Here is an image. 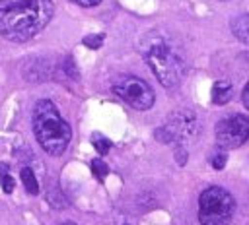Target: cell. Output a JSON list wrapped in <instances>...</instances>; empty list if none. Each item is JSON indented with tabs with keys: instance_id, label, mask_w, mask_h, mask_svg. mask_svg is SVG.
<instances>
[{
	"instance_id": "1",
	"label": "cell",
	"mask_w": 249,
	"mask_h": 225,
	"mask_svg": "<svg viewBox=\"0 0 249 225\" xmlns=\"http://www.w3.org/2000/svg\"><path fill=\"white\" fill-rule=\"evenodd\" d=\"M142 58L163 87L177 85L187 74V56L177 39L165 29H152L140 37Z\"/></svg>"
},
{
	"instance_id": "2",
	"label": "cell",
	"mask_w": 249,
	"mask_h": 225,
	"mask_svg": "<svg viewBox=\"0 0 249 225\" xmlns=\"http://www.w3.org/2000/svg\"><path fill=\"white\" fill-rule=\"evenodd\" d=\"M54 12L53 0H0V35L23 43L47 27Z\"/></svg>"
},
{
	"instance_id": "3",
	"label": "cell",
	"mask_w": 249,
	"mask_h": 225,
	"mask_svg": "<svg viewBox=\"0 0 249 225\" xmlns=\"http://www.w3.org/2000/svg\"><path fill=\"white\" fill-rule=\"evenodd\" d=\"M33 132L39 145L49 155H62L72 138L70 124L49 99H39L33 107Z\"/></svg>"
},
{
	"instance_id": "4",
	"label": "cell",
	"mask_w": 249,
	"mask_h": 225,
	"mask_svg": "<svg viewBox=\"0 0 249 225\" xmlns=\"http://www.w3.org/2000/svg\"><path fill=\"white\" fill-rule=\"evenodd\" d=\"M233 196L220 186H208L198 196V221L200 225H230L233 219Z\"/></svg>"
},
{
	"instance_id": "5",
	"label": "cell",
	"mask_w": 249,
	"mask_h": 225,
	"mask_svg": "<svg viewBox=\"0 0 249 225\" xmlns=\"http://www.w3.org/2000/svg\"><path fill=\"white\" fill-rule=\"evenodd\" d=\"M196 130H198L196 114L193 111H177L169 114L167 122L156 130V138L165 144L175 142L177 147H183L185 144L196 138Z\"/></svg>"
},
{
	"instance_id": "6",
	"label": "cell",
	"mask_w": 249,
	"mask_h": 225,
	"mask_svg": "<svg viewBox=\"0 0 249 225\" xmlns=\"http://www.w3.org/2000/svg\"><path fill=\"white\" fill-rule=\"evenodd\" d=\"M113 91L121 101H124L128 107H132L136 111H148V109H152V105L156 101L154 89L148 85V81H144L142 78H136V76L121 78L119 81H115Z\"/></svg>"
},
{
	"instance_id": "7",
	"label": "cell",
	"mask_w": 249,
	"mask_h": 225,
	"mask_svg": "<svg viewBox=\"0 0 249 225\" xmlns=\"http://www.w3.org/2000/svg\"><path fill=\"white\" fill-rule=\"evenodd\" d=\"M249 140V116L230 114L216 122V142L224 149H235Z\"/></svg>"
},
{
	"instance_id": "8",
	"label": "cell",
	"mask_w": 249,
	"mask_h": 225,
	"mask_svg": "<svg viewBox=\"0 0 249 225\" xmlns=\"http://www.w3.org/2000/svg\"><path fill=\"white\" fill-rule=\"evenodd\" d=\"M231 83L228 80H220L212 85V103L214 105H226L230 99H231Z\"/></svg>"
},
{
	"instance_id": "9",
	"label": "cell",
	"mask_w": 249,
	"mask_h": 225,
	"mask_svg": "<svg viewBox=\"0 0 249 225\" xmlns=\"http://www.w3.org/2000/svg\"><path fill=\"white\" fill-rule=\"evenodd\" d=\"M231 33L245 45H249V14H241L231 19Z\"/></svg>"
},
{
	"instance_id": "10",
	"label": "cell",
	"mask_w": 249,
	"mask_h": 225,
	"mask_svg": "<svg viewBox=\"0 0 249 225\" xmlns=\"http://www.w3.org/2000/svg\"><path fill=\"white\" fill-rule=\"evenodd\" d=\"M21 182H23L27 194L35 196V194L39 192V182H37V178H35L33 169H29V167H23V169H21Z\"/></svg>"
},
{
	"instance_id": "11",
	"label": "cell",
	"mask_w": 249,
	"mask_h": 225,
	"mask_svg": "<svg viewBox=\"0 0 249 225\" xmlns=\"http://www.w3.org/2000/svg\"><path fill=\"white\" fill-rule=\"evenodd\" d=\"M0 186H2V190L6 194H12L14 192V186H16L14 177L10 175V169L6 167V163H0Z\"/></svg>"
},
{
	"instance_id": "12",
	"label": "cell",
	"mask_w": 249,
	"mask_h": 225,
	"mask_svg": "<svg viewBox=\"0 0 249 225\" xmlns=\"http://www.w3.org/2000/svg\"><path fill=\"white\" fill-rule=\"evenodd\" d=\"M226 161H228V153H226V149L220 145V147H214L212 151H210V163H212V167L214 169H224V165H226Z\"/></svg>"
},
{
	"instance_id": "13",
	"label": "cell",
	"mask_w": 249,
	"mask_h": 225,
	"mask_svg": "<svg viewBox=\"0 0 249 225\" xmlns=\"http://www.w3.org/2000/svg\"><path fill=\"white\" fill-rule=\"evenodd\" d=\"M91 144H93V147H95L101 155H105V153L111 149V145H113V144H111V140H109V138H105V136H103V134H99V132H95V134L91 136Z\"/></svg>"
},
{
	"instance_id": "14",
	"label": "cell",
	"mask_w": 249,
	"mask_h": 225,
	"mask_svg": "<svg viewBox=\"0 0 249 225\" xmlns=\"http://www.w3.org/2000/svg\"><path fill=\"white\" fill-rule=\"evenodd\" d=\"M91 171H93V175L97 177V180H103V178L107 177V173H109V167H107L101 159H93V161H91Z\"/></svg>"
},
{
	"instance_id": "15",
	"label": "cell",
	"mask_w": 249,
	"mask_h": 225,
	"mask_svg": "<svg viewBox=\"0 0 249 225\" xmlns=\"http://www.w3.org/2000/svg\"><path fill=\"white\" fill-rule=\"evenodd\" d=\"M84 45L89 47V48H99V47L103 45V35H101V33H97V35H88V37L84 39Z\"/></svg>"
},
{
	"instance_id": "16",
	"label": "cell",
	"mask_w": 249,
	"mask_h": 225,
	"mask_svg": "<svg viewBox=\"0 0 249 225\" xmlns=\"http://www.w3.org/2000/svg\"><path fill=\"white\" fill-rule=\"evenodd\" d=\"M70 2H74L78 6H84V8H91V6H97L101 0H70Z\"/></svg>"
},
{
	"instance_id": "17",
	"label": "cell",
	"mask_w": 249,
	"mask_h": 225,
	"mask_svg": "<svg viewBox=\"0 0 249 225\" xmlns=\"http://www.w3.org/2000/svg\"><path fill=\"white\" fill-rule=\"evenodd\" d=\"M241 101H243L245 109L249 111V81H247V83H245V87H243V93H241Z\"/></svg>"
},
{
	"instance_id": "18",
	"label": "cell",
	"mask_w": 249,
	"mask_h": 225,
	"mask_svg": "<svg viewBox=\"0 0 249 225\" xmlns=\"http://www.w3.org/2000/svg\"><path fill=\"white\" fill-rule=\"evenodd\" d=\"M60 225H76V223H72V221H64V223H60Z\"/></svg>"
},
{
	"instance_id": "19",
	"label": "cell",
	"mask_w": 249,
	"mask_h": 225,
	"mask_svg": "<svg viewBox=\"0 0 249 225\" xmlns=\"http://www.w3.org/2000/svg\"><path fill=\"white\" fill-rule=\"evenodd\" d=\"M124 225H126V223H124Z\"/></svg>"
}]
</instances>
